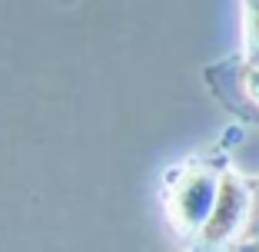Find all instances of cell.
Segmentation results:
<instances>
[{"label":"cell","instance_id":"1","mask_svg":"<svg viewBox=\"0 0 259 252\" xmlns=\"http://www.w3.org/2000/svg\"><path fill=\"white\" fill-rule=\"evenodd\" d=\"M226 160L220 153L206 156V160H193L183 169L173 173V186L166 189V213L173 219V229L193 236L203 229L206 216L216 203V192H220V179Z\"/></svg>","mask_w":259,"mask_h":252},{"label":"cell","instance_id":"4","mask_svg":"<svg viewBox=\"0 0 259 252\" xmlns=\"http://www.w3.org/2000/svg\"><path fill=\"white\" fill-rule=\"evenodd\" d=\"M239 80H243V90H246V96H249L252 103L259 107V67H243Z\"/></svg>","mask_w":259,"mask_h":252},{"label":"cell","instance_id":"2","mask_svg":"<svg viewBox=\"0 0 259 252\" xmlns=\"http://www.w3.org/2000/svg\"><path fill=\"white\" fill-rule=\"evenodd\" d=\"M249 206H252L249 176L239 173V169H223L216 203H213V209H209V216H206L203 229L196 232V242H203V245H229V242H236L239 232L246 229Z\"/></svg>","mask_w":259,"mask_h":252},{"label":"cell","instance_id":"3","mask_svg":"<svg viewBox=\"0 0 259 252\" xmlns=\"http://www.w3.org/2000/svg\"><path fill=\"white\" fill-rule=\"evenodd\" d=\"M243 67H259V0H243Z\"/></svg>","mask_w":259,"mask_h":252}]
</instances>
